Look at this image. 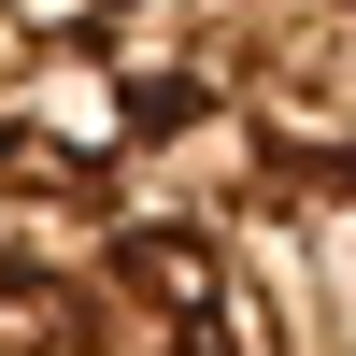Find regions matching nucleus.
I'll list each match as a JSON object with an SVG mask.
<instances>
[{
	"instance_id": "nucleus-1",
	"label": "nucleus",
	"mask_w": 356,
	"mask_h": 356,
	"mask_svg": "<svg viewBox=\"0 0 356 356\" xmlns=\"http://www.w3.org/2000/svg\"><path fill=\"white\" fill-rule=\"evenodd\" d=\"M0 356H356V0H100L0 57Z\"/></svg>"
},
{
	"instance_id": "nucleus-2",
	"label": "nucleus",
	"mask_w": 356,
	"mask_h": 356,
	"mask_svg": "<svg viewBox=\"0 0 356 356\" xmlns=\"http://www.w3.org/2000/svg\"><path fill=\"white\" fill-rule=\"evenodd\" d=\"M72 15H100V0H0V57L43 43V29H72Z\"/></svg>"
}]
</instances>
